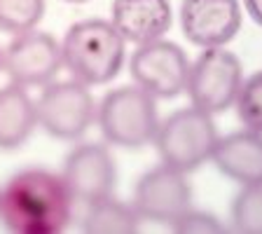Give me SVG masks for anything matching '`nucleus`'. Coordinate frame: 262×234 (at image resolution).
<instances>
[{
	"label": "nucleus",
	"instance_id": "f257e3e1",
	"mask_svg": "<svg viewBox=\"0 0 262 234\" xmlns=\"http://www.w3.org/2000/svg\"><path fill=\"white\" fill-rule=\"evenodd\" d=\"M63 178L47 169H24L0 190V223L14 234H56L73 218Z\"/></svg>",
	"mask_w": 262,
	"mask_h": 234
},
{
	"label": "nucleus",
	"instance_id": "f03ea898",
	"mask_svg": "<svg viewBox=\"0 0 262 234\" xmlns=\"http://www.w3.org/2000/svg\"><path fill=\"white\" fill-rule=\"evenodd\" d=\"M61 59L73 80L87 87H101L120 75L126 42L110 19H82L66 31Z\"/></svg>",
	"mask_w": 262,
	"mask_h": 234
},
{
	"label": "nucleus",
	"instance_id": "7ed1b4c3",
	"mask_svg": "<svg viewBox=\"0 0 262 234\" xmlns=\"http://www.w3.org/2000/svg\"><path fill=\"white\" fill-rule=\"evenodd\" d=\"M96 124L108 145L141 150L152 143L157 131V103L136 84H122L96 103Z\"/></svg>",
	"mask_w": 262,
	"mask_h": 234
},
{
	"label": "nucleus",
	"instance_id": "20e7f679",
	"mask_svg": "<svg viewBox=\"0 0 262 234\" xmlns=\"http://www.w3.org/2000/svg\"><path fill=\"white\" fill-rule=\"evenodd\" d=\"M218 141V129L213 115L194 108H180L162 120L155 131L152 145L162 164L190 174L211 159Z\"/></svg>",
	"mask_w": 262,
	"mask_h": 234
},
{
	"label": "nucleus",
	"instance_id": "39448f33",
	"mask_svg": "<svg viewBox=\"0 0 262 234\" xmlns=\"http://www.w3.org/2000/svg\"><path fill=\"white\" fill-rule=\"evenodd\" d=\"M244 82V66L227 47H206L190 61L185 94L190 105L208 115L225 113L236 101Z\"/></svg>",
	"mask_w": 262,
	"mask_h": 234
},
{
	"label": "nucleus",
	"instance_id": "423d86ee",
	"mask_svg": "<svg viewBox=\"0 0 262 234\" xmlns=\"http://www.w3.org/2000/svg\"><path fill=\"white\" fill-rule=\"evenodd\" d=\"M38 126L59 141H77L96 122V101L77 80L47 82L35 101Z\"/></svg>",
	"mask_w": 262,
	"mask_h": 234
},
{
	"label": "nucleus",
	"instance_id": "0eeeda50",
	"mask_svg": "<svg viewBox=\"0 0 262 234\" xmlns=\"http://www.w3.org/2000/svg\"><path fill=\"white\" fill-rule=\"evenodd\" d=\"M190 59L180 45L166 38L136 45L129 59L131 82L157 98H176L185 94Z\"/></svg>",
	"mask_w": 262,
	"mask_h": 234
},
{
	"label": "nucleus",
	"instance_id": "6e6552de",
	"mask_svg": "<svg viewBox=\"0 0 262 234\" xmlns=\"http://www.w3.org/2000/svg\"><path fill=\"white\" fill-rule=\"evenodd\" d=\"M63 68L61 42L47 31L16 33L3 47V73L21 87H45Z\"/></svg>",
	"mask_w": 262,
	"mask_h": 234
},
{
	"label": "nucleus",
	"instance_id": "1a4fd4ad",
	"mask_svg": "<svg viewBox=\"0 0 262 234\" xmlns=\"http://www.w3.org/2000/svg\"><path fill=\"white\" fill-rule=\"evenodd\" d=\"M131 204L141 220L171 225L192 206V187L183 171L159 164L138 178Z\"/></svg>",
	"mask_w": 262,
	"mask_h": 234
},
{
	"label": "nucleus",
	"instance_id": "9d476101",
	"mask_svg": "<svg viewBox=\"0 0 262 234\" xmlns=\"http://www.w3.org/2000/svg\"><path fill=\"white\" fill-rule=\"evenodd\" d=\"M66 187L82 206L113 195L117 183V166L110 150L101 143H80L66 155L61 169Z\"/></svg>",
	"mask_w": 262,
	"mask_h": 234
},
{
	"label": "nucleus",
	"instance_id": "9b49d317",
	"mask_svg": "<svg viewBox=\"0 0 262 234\" xmlns=\"http://www.w3.org/2000/svg\"><path fill=\"white\" fill-rule=\"evenodd\" d=\"M180 28L194 47H225L236 38L244 22L239 0H183Z\"/></svg>",
	"mask_w": 262,
	"mask_h": 234
},
{
	"label": "nucleus",
	"instance_id": "f8f14e48",
	"mask_svg": "<svg viewBox=\"0 0 262 234\" xmlns=\"http://www.w3.org/2000/svg\"><path fill=\"white\" fill-rule=\"evenodd\" d=\"M110 22L126 45L159 40L173 24L169 0H113Z\"/></svg>",
	"mask_w": 262,
	"mask_h": 234
},
{
	"label": "nucleus",
	"instance_id": "ddd939ff",
	"mask_svg": "<svg viewBox=\"0 0 262 234\" xmlns=\"http://www.w3.org/2000/svg\"><path fill=\"white\" fill-rule=\"evenodd\" d=\"M215 169L239 185L262 183V134L251 129L218 136L211 153Z\"/></svg>",
	"mask_w": 262,
	"mask_h": 234
},
{
	"label": "nucleus",
	"instance_id": "4468645a",
	"mask_svg": "<svg viewBox=\"0 0 262 234\" xmlns=\"http://www.w3.org/2000/svg\"><path fill=\"white\" fill-rule=\"evenodd\" d=\"M38 126L35 101L26 87L10 82L0 89V150H19Z\"/></svg>",
	"mask_w": 262,
	"mask_h": 234
},
{
	"label": "nucleus",
	"instance_id": "2eb2a0df",
	"mask_svg": "<svg viewBox=\"0 0 262 234\" xmlns=\"http://www.w3.org/2000/svg\"><path fill=\"white\" fill-rule=\"evenodd\" d=\"M80 227L87 234H131L141 227V216L136 213L134 204L108 195L84 204Z\"/></svg>",
	"mask_w": 262,
	"mask_h": 234
},
{
	"label": "nucleus",
	"instance_id": "dca6fc26",
	"mask_svg": "<svg viewBox=\"0 0 262 234\" xmlns=\"http://www.w3.org/2000/svg\"><path fill=\"white\" fill-rule=\"evenodd\" d=\"M229 223L234 232L262 234V183L241 185L229 206Z\"/></svg>",
	"mask_w": 262,
	"mask_h": 234
},
{
	"label": "nucleus",
	"instance_id": "f3484780",
	"mask_svg": "<svg viewBox=\"0 0 262 234\" xmlns=\"http://www.w3.org/2000/svg\"><path fill=\"white\" fill-rule=\"evenodd\" d=\"M45 0H0V33H16L38 28L45 16Z\"/></svg>",
	"mask_w": 262,
	"mask_h": 234
},
{
	"label": "nucleus",
	"instance_id": "a211bd4d",
	"mask_svg": "<svg viewBox=\"0 0 262 234\" xmlns=\"http://www.w3.org/2000/svg\"><path fill=\"white\" fill-rule=\"evenodd\" d=\"M234 108L244 129L262 134V71L253 73L251 77H244Z\"/></svg>",
	"mask_w": 262,
	"mask_h": 234
},
{
	"label": "nucleus",
	"instance_id": "6ab92c4d",
	"mask_svg": "<svg viewBox=\"0 0 262 234\" xmlns=\"http://www.w3.org/2000/svg\"><path fill=\"white\" fill-rule=\"evenodd\" d=\"M171 232L176 234H218L225 232V227L220 225V220L213 213H204V211H194L187 208L185 213H180L178 218L169 225Z\"/></svg>",
	"mask_w": 262,
	"mask_h": 234
},
{
	"label": "nucleus",
	"instance_id": "aec40b11",
	"mask_svg": "<svg viewBox=\"0 0 262 234\" xmlns=\"http://www.w3.org/2000/svg\"><path fill=\"white\" fill-rule=\"evenodd\" d=\"M244 10L262 28V0H244Z\"/></svg>",
	"mask_w": 262,
	"mask_h": 234
},
{
	"label": "nucleus",
	"instance_id": "412c9836",
	"mask_svg": "<svg viewBox=\"0 0 262 234\" xmlns=\"http://www.w3.org/2000/svg\"><path fill=\"white\" fill-rule=\"evenodd\" d=\"M63 3H71V5H84V3H89V0H63Z\"/></svg>",
	"mask_w": 262,
	"mask_h": 234
},
{
	"label": "nucleus",
	"instance_id": "4be33fe9",
	"mask_svg": "<svg viewBox=\"0 0 262 234\" xmlns=\"http://www.w3.org/2000/svg\"><path fill=\"white\" fill-rule=\"evenodd\" d=\"M0 71H3V47H0Z\"/></svg>",
	"mask_w": 262,
	"mask_h": 234
}]
</instances>
